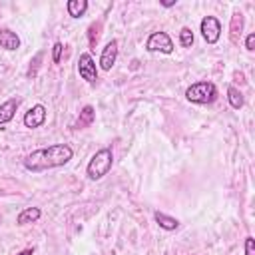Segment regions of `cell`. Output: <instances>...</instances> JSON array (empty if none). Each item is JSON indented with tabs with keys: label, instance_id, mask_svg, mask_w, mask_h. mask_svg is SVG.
Wrapping results in <instances>:
<instances>
[{
	"label": "cell",
	"instance_id": "obj_16",
	"mask_svg": "<svg viewBox=\"0 0 255 255\" xmlns=\"http://www.w3.org/2000/svg\"><path fill=\"white\" fill-rule=\"evenodd\" d=\"M227 100H229V106H231L233 110H239V108H243V104H245L243 94H241L239 88H235V86H229V88H227Z\"/></svg>",
	"mask_w": 255,
	"mask_h": 255
},
{
	"label": "cell",
	"instance_id": "obj_6",
	"mask_svg": "<svg viewBox=\"0 0 255 255\" xmlns=\"http://www.w3.org/2000/svg\"><path fill=\"white\" fill-rule=\"evenodd\" d=\"M78 72H80V78L86 80L88 84H94L98 80V70H96V62L90 54H80V60H78Z\"/></svg>",
	"mask_w": 255,
	"mask_h": 255
},
{
	"label": "cell",
	"instance_id": "obj_25",
	"mask_svg": "<svg viewBox=\"0 0 255 255\" xmlns=\"http://www.w3.org/2000/svg\"><path fill=\"white\" fill-rule=\"evenodd\" d=\"M32 253H34V249L28 247V249H24V251H20V253H16V255H32Z\"/></svg>",
	"mask_w": 255,
	"mask_h": 255
},
{
	"label": "cell",
	"instance_id": "obj_2",
	"mask_svg": "<svg viewBox=\"0 0 255 255\" xmlns=\"http://www.w3.org/2000/svg\"><path fill=\"white\" fill-rule=\"evenodd\" d=\"M112 163H114V151H112V147H102V149H98V151L92 155V159L88 161V167H86L88 179H92V181L102 179V177L108 175V171L112 169Z\"/></svg>",
	"mask_w": 255,
	"mask_h": 255
},
{
	"label": "cell",
	"instance_id": "obj_5",
	"mask_svg": "<svg viewBox=\"0 0 255 255\" xmlns=\"http://www.w3.org/2000/svg\"><path fill=\"white\" fill-rule=\"evenodd\" d=\"M199 30H201V36L207 44H215L221 36V24L215 16H203V20L199 24Z\"/></svg>",
	"mask_w": 255,
	"mask_h": 255
},
{
	"label": "cell",
	"instance_id": "obj_12",
	"mask_svg": "<svg viewBox=\"0 0 255 255\" xmlns=\"http://www.w3.org/2000/svg\"><path fill=\"white\" fill-rule=\"evenodd\" d=\"M94 120H96V110H94V106H84L82 112H80V116H78V120H76V124H74V128H76V129H84V128L92 126Z\"/></svg>",
	"mask_w": 255,
	"mask_h": 255
},
{
	"label": "cell",
	"instance_id": "obj_10",
	"mask_svg": "<svg viewBox=\"0 0 255 255\" xmlns=\"http://www.w3.org/2000/svg\"><path fill=\"white\" fill-rule=\"evenodd\" d=\"M0 48L12 52V50H18L20 48V38L16 32L8 30V28H2L0 30Z\"/></svg>",
	"mask_w": 255,
	"mask_h": 255
},
{
	"label": "cell",
	"instance_id": "obj_13",
	"mask_svg": "<svg viewBox=\"0 0 255 255\" xmlns=\"http://www.w3.org/2000/svg\"><path fill=\"white\" fill-rule=\"evenodd\" d=\"M40 215H42L40 207H26V209H22V211L18 213V217H16V225L34 223V221H38V219H40Z\"/></svg>",
	"mask_w": 255,
	"mask_h": 255
},
{
	"label": "cell",
	"instance_id": "obj_3",
	"mask_svg": "<svg viewBox=\"0 0 255 255\" xmlns=\"http://www.w3.org/2000/svg\"><path fill=\"white\" fill-rule=\"evenodd\" d=\"M185 98L193 104H213L217 100V88L213 82H207V80H201V82H195L191 84L187 90H185Z\"/></svg>",
	"mask_w": 255,
	"mask_h": 255
},
{
	"label": "cell",
	"instance_id": "obj_17",
	"mask_svg": "<svg viewBox=\"0 0 255 255\" xmlns=\"http://www.w3.org/2000/svg\"><path fill=\"white\" fill-rule=\"evenodd\" d=\"M100 34H102V22H92L90 28H88V42H90V48H96L98 40H100Z\"/></svg>",
	"mask_w": 255,
	"mask_h": 255
},
{
	"label": "cell",
	"instance_id": "obj_9",
	"mask_svg": "<svg viewBox=\"0 0 255 255\" xmlns=\"http://www.w3.org/2000/svg\"><path fill=\"white\" fill-rule=\"evenodd\" d=\"M18 106H20V98H10V100H6L4 104H0V126L8 124V122L16 116Z\"/></svg>",
	"mask_w": 255,
	"mask_h": 255
},
{
	"label": "cell",
	"instance_id": "obj_18",
	"mask_svg": "<svg viewBox=\"0 0 255 255\" xmlns=\"http://www.w3.org/2000/svg\"><path fill=\"white\" fill-rule=\"evenodd\" d=\"M179 44H181L183 48H191V44H193V32H191V28L183 26V28L179 30Z\"/></svg>",
	"mask_w": 255,
	"mask_h": 255
},
{
	"label": "cell",
	"instance_id": "obj_1",
	"mask_svg": "<svg viewBox=\"0 0 255 255\" xmlns=\"http://www.w3.org/2000/svg\"><path fill=\"white\" fill-rule=\"evenodd\" d=\"M72 157H74V149L68 143H54V145L40 147V149L32 151L30 155H26L24 167L32 173H40V171H46V169L62 167Z\"/></svg>",
	"mask_w": 255,
	"mask_h": 255
},
{
	"label": "cell",
	"instance_id": "obj_22",
	"mask_svg": "<svg viewBox=\"0 0 255 255\" xmlns=\"http://www.w3.org/2000/svg\"><path fill=\"white\" fill-rule=\"evenodd\" d=\"M245 50H247V52H253V50H255V34H249V36L245 38Z\"/></svg>",
	"mask_w": 255,
	"mask_h": 255
},
{
	"label": "cell",
	"instance_id": "obj_15",
	"mask_svg": "<svg viewBox=\"0 0 255 255\" xmlns=\"http://www.w3.org/2000/svg\"><path fill=\"white\" fill-rule=\"evenodd\" d=\"M66 10H68V14H70L72 18H80V16L86 14V10H88V2H86V0H68Z\"/></svg>",
	"mask_w": 255,
	"mask_h": 255
},
{
	"label": "cell",
	"instance_id": "obj_7",
	"mask_svg": "<svg viewBox=\"0 0 255 255\" xmlns=\"http://www.w3.org/2000/svg\"><path fill=\"white\" fill-rule=\"evenodd\" d=\"M46 122V108L42 104H36L32 106L26 114H24V126L34 129V128H40L42 124Z\"/></svg>",
	"mask_w": 255,
	"mask_h": 255
},
{
	"label": "cell",
	"instance_id": "obj_23",
	"mask_svg": "<svg viewBox=\"0 0 255 255\" xmlns=\"http://www.w3.org/2000/svg\"><path fill=\"white\" fill-rule=\"evenodd\" d=\"M235 78L239 80V84H245V74L243 72H235Z\"/></svg>",
	"mask_w": 255,
	"mask_h": 255
},
{
	"label": "cell",
	"instance_id": "obj_24",
	"mask_svg": "<svg viewBox=\"0 0 255 255\" xmlns=\"http://www.w3.org/2000/svg\"><path fill=\"white\" fill-rule=\"evenodd\" d=\"M161 6H163V8H169V6H175V0H163V2H161Z\"/></svg>",
	"mask_w": 255,
	"mask_h": 255
},
{
	"label": "cell",
	"instance_id": "obj_11",
	"mask_svg": "<svg viewBox=\"0 0 255 255\" xmlns=\"http://www.w3.org/2000/svg\"><path fill=\"white\" fill-rule=\"evenodd\" d=\"M241 32H243V14L235 12L231 16V22H229V40H231V44H239Z\"/></svg>",
	"mask_w": 255,
	"mask_h": 255
},
{
	"label": "cell",
	"instance_id": "obj_14",
	"mask_svg": "<svg viewBox=\"0 0 255 255\" xmlns=\"http://www.w3.org/2000/svg\"><path fill=\"white\" fill-rule=\"evenodd\" d=\"M153 219H155V223H157L161 229H165V231H175V229L179 227V221H177L175 217H169V215H165V213H161V211H155V213H153Z\"/></svg>",
	"mask_w": 255,
	"mask_h": 255
},
{
	"label": "cell",
	"instance_id": "obj_21",
	"mask_svg": "<svg viewBox=\"0 0 255 255\" xmlns=\"http://www.w3.org/2000/svg\"><path fill=\"white\" fill-rule=\"evenodd\" d=\"M245 255H255V239L245 237Z\"/></svg>",
	"mask_w": 255,
	"mask_h": 255
},
{
	"label": "cell",
	"instance_id": "obj_4",
	"mask_svg": "<svg viewBox=\"0 0 255 255\" xmlns=\"http://www.w3.org/2000/svg\"><path fill=\"white\" fill-rule=\"evenodd\" d=\"M147 52H161V54H171L173 52V42L165 32H153L147 42H145Z\"/></svg>",
	"mask_w": 255,
	"mask_h": 255
},
{
	"label": "cell",
	"instance_id": "obj_19",
	"mask_svg": "<svg viewBox=\"0 0 255 255\" xmlns=\"http://www.w3.org/2000/svg\"><path fill=\"white\" fill-rule=\"evenodd\" d=\"M42 58H44V52H36V56L30 60V68H28V78H34L36 74H38V68H40V62H42Z\"/></svg>",
	"mask_w": 255,
	"mask_h": 255
},
{
	"label": "cell",
	"instance_id": "obj_20",
	"mask_svg": "<svg viewBox=\"0 0 255 255\" xmlns=\"http://www.w3.org/2000/svg\"><path fill=\"white\" fill-rule=\"evenodd\" d=\"M62 50H64V46H62V42H56L54 46H52V60L58 64L60 60H62Z\"/></svg>",
	"mask_w": 255,
	"mask_h": 255
},
{
	"label": "cell",
	"instance_id": "obj_8",
	"mask_svg": "<svg viewBox=\"0 0 255 255\" xmlns=\"http://www.w3.org/2000/svg\"><path fill=\"white\" fill-rule=\"evenodd\" d=\"M116 60H118V40H110V42L104 46L102 54H100V68L108 72V70H112V66L116 64Z\"/></svg>",
	"mask_w": 255,
	"mask_h": 255
}]
</instances>
